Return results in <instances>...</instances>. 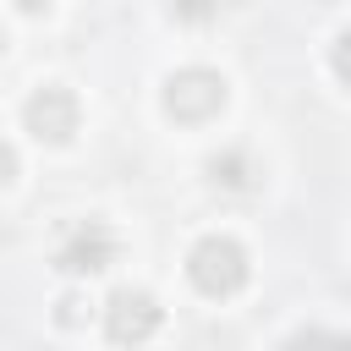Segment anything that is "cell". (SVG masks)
Here are the masks:
<instances>
[{"label": "cell", "mask_w": 351, "mask_h": 351, "mask_svg": "<svg viewBox=\"0 0 351 351\" xmlns=\"http://www.w3.org/2000/svg\"><path fill=\"white\" fill-rule=\"evenodd\" d=\"M186 274H192V285L203 296H236L247 285V252L230 236H203L186 252Z\"/></svg>", "instance_id": "1"}, {"label": "cell", "mask_w": 351, "mask_h": 351, "mask_svg": "<svg viewBox=\"0 0 351 351\" xmlns=\"http://www.w3.org/2000/svg\"><path fill=\"white\" fill-rule=\"evenodd\" d=\"M165 110L176 115V121H214L219 110H225V77L219 71H208V66H181V71H170V82H165Z\"/></svg>", "instance_id": "2"}, {"label": "cell", "mask_w": 351, "mask_h": 351, "mask_svg": "<svg viewBox=\"0 0 351 351\" xmlns=\"http://www.w3.org/2000/svg\"><path fill=\"white\" fill-rule=\"evenodd\" d=\"M55 263H60L66 274H99V269H110V263H115V236H110V225H104V219L71 225V230L60 236V247H55Z\"/></svg>", "instance_id": "3"}, {"label": "cell", "mask_w": 351, "mask_h": 351, "mask_svg": "<svg viewBox=\"0 0 351 351\" xmlns=\"http://www.w3.org/2000/svg\"><path fill=\"white\" fill-rule=\"evenodd\" d=\"M159 302L148 296V291H132V285H121L110 302H104V329H110V340L115 346H143L154 329H159Z\"/></svg>", "instance_id": "4"}, {"label": "cell", "mask_w": 351, "mask_h": 351, "mask_svg": "<svg viewBox=\"0 0 351 351\" xmlns=\"http://www.w3.org/2000/svg\"><path fill=\"white\" fill-rule=\"evenodd\" d=\"M27 132L44 137V143H66L77 132V99H71V88H55V82L38 88L27 99Z\"/></svg>", "instance_id": "5"}, {"label": "cell", "mask_w": 351, "mask_h": 351, "mask_svg": "<svg viewBox=\"0 0 351 351\" xmlns=\"http://www.w3.org/2000/svg\"><path fill=\"white\" fill-rule=\"evenodd\" d=\"M208 176H214V186H252V159H247L241 148L214 154V159H208Z\"/></svg>", "instance_id": "6"}, {"label": "cell", "mask_w": 351, "mask_h": 351, "mask_svg": "<svg viewBox=\"0 0 351 351\" xmlns=\"http://www.w3.org/2000/svg\"><path fill=\"white\" fill-rule=\"evenodd\" d=\"M285 351H351V335H340V329H296L285 340Z\"/></svg>", "instance_id": "7"}, {"label": "cell", "mask_w": 351, "mask_h": 351, "mask_svg": "<svg viewBox=\"0 0 351 351\" xmlns=\"http://www.w3.org/2000/svg\"><path fill=\"white\" fill-rule=\"evenodd\" d=\"M329 66H335V77H340V82L351 88V27H346V33L335 38V49H329Z\"/></svg>", "instance_id": "8"}, {"label": "cell", "mask_w": 351, "mask_h": 351, "mask_svg": "<svg viewBox=\"0 0 351 351\" xmlns=\"http://www.w3.org/2000/svg\"><path fill=\"white\" fill-rule=\"evenodd\" d=\"M82 296H60V324H82Z\"/></svg>", "instance_id": "9"}]
</instances>
